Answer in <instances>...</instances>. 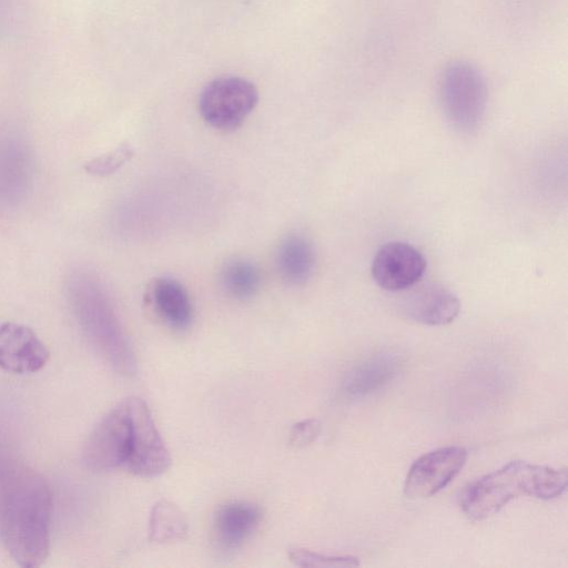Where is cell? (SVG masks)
<instances>
[{
	"label": "cell",
	"instance_id": "obj_2",
	"mask_svg": "<svg viewBox=\"0 0 568 568\" xmlns=\"http://www.w3.org/2000/svg\"><path fill=\"white\" fill-rule=\"evenodd\" d=\"M567 484L566 468L513 460L467 486L460 496V507L469 518L480 520L521 495L546 500L559 497Z\"/></svg>",
	"mask_w": 568,
	"mask_h": 568
},
{
	"label": "cell",
	"instance_id": "obj_4",
	"mask_svg": "<svg viewBox=\"0 0 568 568\" xmlns=\"http://www.w3.org/2000/svg\"><path fill=\"white\" fill-rule=\"evenodd\" d=\"M258 101L256 87L241 77H221L207 83L199 99L203 120L214 129L239 128Z\"/></svg>",
	"mask_w": 568,
	"mask_h": 568
},
{
	"label": "cell",
	"instance_id": "obj_16",
	"mask_svg": "<svg viewBox=\"0 0 568 568\" xmlns=\"http://www.w3.org/2000/svg\"><path fill=\"white\" fill-rule=\"evenodd\" d=\"M187 531L183 511L169 500L158 501L150 515L149 537L152 541L168 542L182 538Z\"/></svg>",
	"mask_w": 568,
	"mask_h": 568
},
{
	"label": "cell",
	"instance_id": "obj_7",
	"mask_svg": "<svg viewBox=\"0 0 568 568\" xmlns=\"http://www.w3.org/2000/svg\"><path fill=\"white\" fill-rule=\"evenodd\" d=\"M467 450L447 446L417 458L406 476L404 491L409 498H428L445 488L463 469Z\"/></svg>",
	"mask_w": 568,
	"mask_h": 568
},
{
	"label": "cell",
	"instance_id": "obj_12",
	"mask_svg": "<svg viewBox=\"0 0 568 568\" xmlns=\"http://www.w3.org/2000/svg\"><path fill=\"white\" fill-rule=\"evenodd\" d=\"M148 301L172 329L186 331L193 322V305L186 288L172 277H158L149 286Z\"/></svg>",
	"mask_w": 568,
	"mask_h": 568
},
{
	"label": "cell",
	"instance_id": "obj_17",
	"mask_svg": "<svg viewBox=\"0 0 568 568\" xmlns=\"http://www.w3.org/2000/svg\"><path fill=\"white\" fill-rule=\"evenodd\" d=\"M288 557L294 565L300 567L343 568L359 565L358 559L354 556L323 555L297 547L290 549Z\"/></svg>",
	"mask_w": 568,
	"mask_h": 568
},
{
	"label": "cell",
	"instance_id": "obj_9",
	"mask_svg": "<svg viewBox=\"0 0 568 568\" xmlns=\"http://www.w3.org/2000/svg\"><path fill=\"white\" fill-rule=\"evenodd\" d=\"M49 359V351L28 326L17 323L0 325V368L13 374L40 371Z\"/></svg>",
	"mask_w": 568,
	"mask_h": 568
},
{
	"label": "cell",
	"instance_id": "obj_19",
	"mask_svg": "<svg viewBox=\"0 0 568 568\" xmlns=\"http://www.w3.org/2000/svg\"><path fill=\"white\" fill-rule=\"evenodd\" d=\"M321 433V423L315 418L301 420L291 429L290 443L295 447L312 444Z\"/></svg>",
	"mask_w": 568,
	"mask_h": 568
},
{
	"label": "cell",
	"instance_id": "obj_11",
	"mask_svg": "<svg viewBox=\"0 0 568 568\" xmlns=\"http://www.w3.org/2000/svg\"><path fill=\"white\" fill-rule=\"evenodd\" d=\"M402 359L394 353H377L355 365L345 374L342 390L349 398H363L383 388L399 373Z\"/></svg>",
	"mask_w": 568,
	"mask_h": 568
},
{
	"label": "cell",
	"instance_id": "obj_3",
	"mask_svg": "<svg viewBox=\"0 0 568 568\" xmlns=\"http://www.w3.org/2000/svg\"><path fill=\"white\" fill-rule=\"evenodd\" d=\"M439 99L449 124L470 134L481 124L487 108V87L481 72L467 61H454L442 73Z\"/></svg>",
	"mask_w": 568,
	"mask_h": 568
},
{
	"label": "cell",
	"instance_id": "obj_8",
	"mask_svg": "<svg viewBox=\"0 0 568 568\" xmlns=\"http://www.w3.org/2000/svg\"><path fill=\"white\" fill-rule=\"evenodd\" d=\"M371 271L379 287L399 292L418 284L426 271V260L408 243L389 242L376 252Z\"/></svg>",
	"mask_w": 568,
	"mask_h": 568
},
{
	"label": "cell",
	"instance_id": "obj_18",
	"mask_svg": "<svg viewBox=\"0 0 568 568\" xmlns=\"http://www.w3.org/2000/svg\"><path fill=\"white\" fill-rule=\"evenodd\" d=\"M132 155V148L129 144H121L115 150L89 161L85 164V170L90 174L99 176L111 174L129 161Z\"/></svg>",
	"mask_w": 568,
	"mask_h": 568
},
{
	"label": "cell",
	"instance_id": "obj_15",
	"mask_svg": "<svg viewBox=\"0 0 568 568\" xmlns=\"http://www.w3.org/2000/svg\"><path fill=\"white\" fill-rule=\"evenodd\" d=\"M220 282L229 296L244 301L257 293L261 285V273L252 261L237 257L223 265Z\"/></svg>",
	"mask_w": 568,
	"mask_h": 568
},
{
	"label": "cell",
	"instance_id": "obj_14",
	"mask_svg": "<svg viewBox=\"0 0 568 568\" xmlns=\"http://www.w3.org/2000/svg\"><path fill=\"white\" fill-rule=\"evenodd\" d=\"M275 263L283 281L291 285H303L315 271L314 246L305 236L290 234L278 244Z\"/></svg>",
	"mask_w": 568,
	"mask_h": 568
},
{
	"label": "cell",
	"instance_id": "obj_5",
	"mask_svg": "<svg viewBox=\"0 0 568 568\" xmlns=\"http://www.w3.org/2000/svg\"><path fill=\"white\" fill-rule=\"evenodd\" d=\"M131 438L124 468L142 478H153L171 466L169 449L145 402L129 397Z\"/></svg>",
	"mask_w": 568,
	"mask_h": 568
},
{
	"label": "cell",
	"instance_id": "obj_10",
	"mask_svg": "<svg viewBox=\"0 0 568 568\" xmlns=\"http://www.w3.org/2000/svg\"><path fill=\"white\" fill-rule=\"evenodd\" d=\"M400 310L417 323L440 326L458 316L460 302L449 288L438 283H426L404 295Z\"/></svg>",
	"mask_w": 568,
	"mask_h": 568
},
{
	"label": "cell",
	"instance_id": "obj_6",
	"mask_svg": "<svg viewBox=\"0 0 568 568\" xmlns=\"http://www.w3.org/2000/svg\"><path fill=\"white\" fill-rule=\"evenodd\" d=\"M131 438V416L128 398L110 409L97 424L83 447L88 468L102 471L124 467Z\"/></svg>",
	"mask_w": 568,
	"mask_h": 568
},
{
	"label": "cell",
	"instance_id": "obj_13",
	"mask_svg": "<svg viewBox=\"0 0 568 568\" xmlns=\"http://www.w3.org/2000/svg\"><path fill=\"white\" fill-rule=\"evenodd\" d=\"M261 518V509L252 503L233 501L221 506L213 520L219 547L224 550L240 547L256 529Z\"/></svg>",
	"mask_w": 568,
	"mask_h": 568
},
{
	"label": "cell",
	"instance_id": "obj_1",
	"mask_svg": "<svg viewBox=\"0 0 568 568\" xmlns=\"http://www.w3.org/2000/svg\"><path fill=\"white\" fill-rule=\"evenodd\" d=\"M51 516L52 494L42 476L22 466L0 473V537L19 566L47 559Z\"/></svg>",
	"mask_w": 568,
	"mask_h": 568
}]
</instances>
